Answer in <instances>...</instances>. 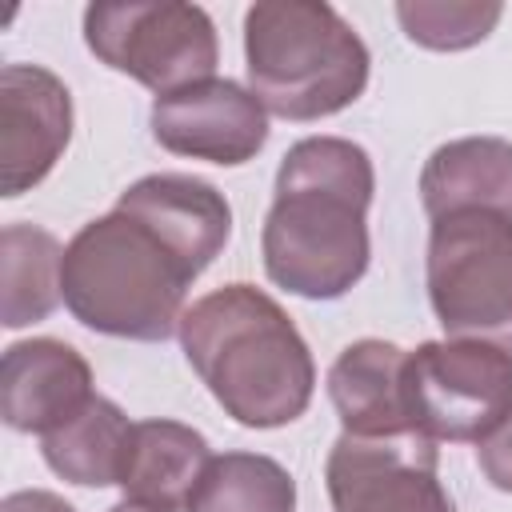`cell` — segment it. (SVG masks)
<instances>
[{"label":"cell","instance_id":"cell-5","mask_svg":"<svg viewBox=\"0 0 512 512\" xmlns=\"http://www.w3.org/2000/svg\"><path fill=\"white\" fill-rule=\"evenodd\" d=\"M428 300L448 340L492 344L512 356V220L452 212L428 232Z\"/></svg>","mask_w":512,"mask_h":512},{"label":"cell","instance_id":"cell-10","mask_svg":"<svg viewBox=\"0 0 512 512\" xmlns=\"http://www.w3.org/2000/svg\"><path fill=\"white\" fill-rule=\"evenodd\" d=\"M72 140V92L44 64L0 68V192L36 188Z\"/></svg>","mask_w":512,"mask_h":512},{"label":"cell","instance_id":"cell-2","mask_svg":"<svg viewBox=\"0 0 512 512\" xmlns=\"http://www.w3.org/2000/svg\"><path fill=\"white\" fill-rule=\"evenodd\" d=\"M180 348L224 416L244 428H284L312 404L308 340L256 284L236 280L184 308Z\"/></svg>","mask_w":512,"mask_h":512},{"label":"cell","instance_id":"cell-14","mask_svg":"<svg viewBox=\"0 0 512 512\" xmlns=\"http://www.w3.org/2000/svg\"><path fill=\"white\" fill-rule=\"evenodd\" d=\"M420 200L432 220L452 212H500L512 220V140L460 136L440 144L424 160Z\"/></svg>","mask_w":512,"mask_h":512},{"label":"cell","instance_id":"cell-15","mask_svg":"<svg viewBox=\"0 0 512 512\" xmlns=\"http://www.w3.org/2000/svg\"><path fill=\"white\" fill-rule=\"evenodd\" d=\"M212 460L208 440L180 420H140L120 472L124 500L148 512H188L192 492Z\"/></svg>","mask_w":512,"mask_h":512},{"label":"cell","instance_id":"cell-8","mask_svg":"<svg viewBox=\"0 0 512 512\" xmlns=\"http://www.w3.org/2000/svg\"><path fill=\"white\" fill-rule=\"evenodd\" d=\"M324 484L336 512H452V496L440 484L436 440L420 432H340L324 464Z\"/></svg>","mask_w":512,"mask_h":512},{"label":"cell","instance_id":"cell-12","mask_svg":"<svg viewBox=\"0 0 512 512\" xmlns=\"http://www.w3.org/2000/svg\"><path fill=\"white\" fill-rule=\"evenodd\" d=\"M116 208L148 220L168 244H176L196 272H204L232 236V204L224 192L188 172H152L128 184Z\"/></svg>","mask_w":512,"mask_h":512},{"label":"cell","instance_id":"cell-18","mask_svg":"<svg viewBox=\"0 0 512 512\" xmlns=\"http://www.w3.org/2000/svg\"><path fill=\"white\" fill-rule=\"evenodd\" d=\"M188 512H296L292 472L260 452L212 456Z\"/></svg>","mask_w":512,"mask_h":512},{"label":"cell","instance_id":"cell-20","mask_svg":"<svg viewBox=\"0 0 512 512\" xmlns=\"http://www.w3.org/2000/svg\"><path fill=\"white\" fill-rule=\"evenodd\" d=\"M476 464H480V472L492 488L512 492V416L488 440L476 444Z\"/></svg>","mask_w":512,"mask_h":512},{"label":"cell","instance_id":"cell-19","mask_svg":"<svg viewBox=\"0 0 512 512\" xmlns=\"http://www.w3.org/2000/svg\"><path fill=\"white\" fill-rule=\"evenodd\" d=\"M504 4L496 0H400L396 4V20L404 28V36L420 48L432 52H464L480 40H488V32L500 24Z\"/></svg>","mask_w":512,"mask_h":512},{"label":"cell","instance_id":"cell-6","mask_svg":"<svg viewBox=\"0 0 512 512\" xmlns=\"http://www.w3.org/2000/svg\"><path fill=\"white\" fill-rule=\"evenodd\" d=\"M84 44L100 64L132 76L156 96L200 84L216 76L220 64L212 16L184 0L88 4Z\"/></svg>","mask_w":512,"mask_h":512},{"label":"cell","instance_id":"cell-13","mask_svg":"<svg viewBox=\"0 0 512 512\" xmlns=\"http://www.w3.org/2000/svg\"><path fill=\"white\" fill-rule=\"evenodd\" d=\"M404 348L364 336L348 344L328 368V400L352 436H408L412 416L404 404Z\"/></svg>","mask_w":512,"mask_h":512},{"label":"cell","instance_id":"cell-9","mask_svg":"<svg viewBox=\"0 0 512 512\" xmlns=\"http://www.w3.org/2000/svg\"><path fill=\"white\" fill-rule=\"evenodd\" d=\"M152 136L172 156L240 168L268 144L264 104L228 76H208L180 92L152 100Z\"/></svg>","mask_w":512,"mask_h":512},{"label":"cell","instance_id":"cell-7","mask_svg":"<svg viewBox=\"0 0 512 512\" xmlns=\"http://www.w3.org/2000/svg\"><path fill=\"white\" fill-rule=\"evenodd\" d=\"M404 404L420 436L480 444L512 416V356L472 340H428L404 356Z\"/></svg>","mask_w":512,"mask_h":512},{"label":"cell","instance_id":"cell-22","mask_svg":"<svg viewBox=\"0 0 512 512\" xmlns=\"http://www.w3.org/2000/svg\"><path fill=\"white\" fill-rule=\"evenodd\" d=\"M108 512H148V508H140V504H132V500H120V504H112Z\"/></svg>","mask_w":512,"mask_h":512},{"label":"cell","instance_id":"cell-16","mask_svg":"<svg viewBox=\"0 0 512 512\" xmlns=\"http://www.w3.org/2000/svg\"><path fill=\"white\" fill-rule=\"evenodd\" d=\"M132 428L136 424L120 412V404H112L108 396H96L76 420L40 436V452L60 480L80 488H108V484H120Z\"/></svg>","mask_w":512,"mask_h":512},{"label":"cell","instance_id":"cell-1","mask_svg":"<svg viewBox=\"0 0 512 512\" xmlns=\"http://www.w3.org/2000/svg\"><path fill=\"white\" fill-rule=\"evenodd\" d=\"M372 156L344 136H304L276 168L260 252L276 288L304 300H340L368 272Z\"/></svg>","mask_w":512,"mask_h":512},{"label":"cell","instance_id":"cell-21","mask_svg":"<svg viewBox=\"0 0 512 512\" xmlns=\"http://www.w3.org/2000/svg\"><path fill=\"white\" fill-rule=\"evenodd\" d=\"M0 512H76L64 496L56 492H44V488H20V492H8L0 500Z\"/></svg>","mask_w":512,"mask_h":512},{"label":"cell","instance_id":"cell-3","mask_svg":"<svg viewBox=\"0 0 512 512\" xmlns=\"http://www.w3.org/2000/svg\"><path fill=\"white\" fill-rule=\"evenodd\" d=\"M200 272L148 220L112 208L64 244L60 296L92 332L116 340H168Z\"/></svg>","mask_w":512,"mask_h":512},{"label":"cell","instance_id":"cell-17","mask_svg":"<svg viewBox=\"0 0 512 512\" xmlns=\"http://www.w3.org/2000/svg\"><path fill=\"white\" fill-rule=\"evenodd\" d=\"M64 248L36 224H8L0 232V320L4 328H28L56 312Z\"/></svg>","mask_w":512,"mask_h":512},{"label":"cell","instance_id":"cell-11","mask_svg":"<svg viewBox=\"0 0 512 512\" xmlns=\"http://www.w3.org/2000/svg\"><path fill=\"white\" fill-rule=\"evenodd\" d=\"M92 400V368L72 344L56 336H32L4 348L0 416L12 432L48 436L76 420Z\"/></svg>","mask_w":512,"mask_h":512},{"label":"cell","instance_id":"cell-4","mask_svg":"<svg viewBox=\"0 0 512 512\" xmlns=\"http://www.w3.org/2000/svg\"><path fill=\"white\" fill-rule=\"evenodd\" d=\"M248 92L280 120H324L368 88L360 32L324 0H260L244 12Z\"/></svg>","mask_w":512,"mask_h":512}]
</instances>
